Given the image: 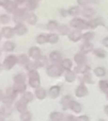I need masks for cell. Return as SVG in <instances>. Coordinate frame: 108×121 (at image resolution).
Here are the masks:
<instances>
[{"label": "cell", "mask_w": 108, "mask_h": 121, "mask_svg": "<svg viewBox=\"0 0 108 121\" xmlns=\"http://www.w3.org/2000/svg\"><path fill=\"white\" fill-rule=\"evenodd\" d=\"M26 14V9H24V8L16 9L14 13V15H13V21L16 23H17V24H21V22L25 19Z\"/></svg>", "instance_id": "277c9868"}, {"label": "cell", "mask_w": 108, "mask_h": 121, "mask_svg": "<svg viewBox=\"0 0 108 121\" xmlns=\"http://www.w3.org/2000/svg\"><path fill=\"white\" fill-rule=\"evenodd\" d=\"M26 2H27V0H15V3L16 4H22V3H26Z\"/></svg>", "instance_id": "9f6ffc18"}, {"label": "cell", "mask_w": 108, "mask_h": 121, "mask_svg": "<svg viewBox=\"0 0 108 121\" xmlns=\"http://www.w3.org/2000/svg\"><path fill=\"white\" fill-rule=\"evenodd\" d=\"M81 13H82L83 16L85 17H92L95 15L96 11L93 8H84Z\"/></svg>", "instance_id": "9a60e30c"}, {"label": "cell", "mask_w": 108, "mask_h": 121, "mask_svg": "<svg viewBox=\"0 0 108 121\" xmlns=\"http://www.w3.org/2000/svg\"><path fill=\"white\" fill-rule=\"evenodd\" d=\"M59 40V37L57 34L55 33H52L49 35H47V41L49 42L51 44H56L57 43Z\"/></svg>", "instance_id": "7402d4cb"}, {"label": "cell", "mask_w": 108, "mask_h": 121, "mask_svg": "<svg viewBox=\"0 0 108 121\" xmlns=\"http://www.w3.org/2000/svg\"><path fill=\"white\" fill-rule=\"evenodd\" d=\"M29 54L31 58L35 59V60L38 59L39 57H41L42 54H41V50H40L39 48L36 46H34V47H31L30 49H29Z\"/></svg>", "instance_id": "ba28073f"}, {"label": "cell", "mask_w": 108, "mask_h": 121, "mask_svg": "<svg viewBox=\"0 0 108 121\" xmlns=\"http://www.w3.org/2000/svg\"><path fill=\"white\" fill-rule=\"evenodd\" d=\"M0 22H1L2 23H3V24L8 23L10 22L9 16H8V15H6V14H3V15H2V16H0Z\"/></svg>", "instance_id": "f6af8a7d"}, {"label": "cell", "mask_w": 108, "mask_h": 121, "mask_svg": "<svg viewBox=\"0 0 108 121\" xmlns=\"http://www.w3.org/2000/svg\"><path fill=\"white\" fill-rule=\"evenodd\" d=\"M22 98L25 99L27 102H29V101H31V100H33L34 96H33V94H32L31 92H30V91H27V92H26L24 94V96H23Z\"/></svg>", "instance_id": "ee69618b"}, {"label": "cell", "mask_w": 108, "mask_h": 121, "mask_svg": "<svg viewBox=\"0 0 108 121\" xmlns=\"http://www.w3.org/2000/svg\"><path fill=\"white\" fill-rule=\"evenodd\" d=\"M93 54H95L97 57L100 58V59H104L107 55V53H106L105 50L102 49H96L93 50Z\"/></svg>", "instance_id": "836d02e7"}, {"label": "cell", "mask_w": 108, "mask_h": 121, "mask_svg": "<svg viewBox=\"0 0 108 121\" xmlns=\"http://www.w3.org/2000/svg\"><path fill=\"white\" fill-rule=\"evenodd\" d=\"M2 35L5 37V38H12L14 35V30L12 27L9 26H5L2 29Z\"/></svg>", "instance_id": "4fadbf2b"}, {"label": "cell", "mask_w": 108, "mask_h": 121, "mask_svg": "<svg viewBox=\"0 0 108 121\" xmlns=\"http://www.w3.org/2000/svg\"><path fill=\"white\" fill-rule=\"evenodd\" d=\"M90 70V68L88 67L85 64H79L76 68L75 69V71L79 73H86Z\"/></svg>", "instance_id": "d6986e66"}, {"label": "cell", "mask_w": 108, "mask_h": 121, "mask_svg": "<svg viewBox=\"0 0 108 121\" xmlns=\"http://www.w3.org/2000/svg\"><path fill=\"white\" fill-rule=\"evenodd\" d=\"M99 86H100V88L103 91H108V82L105 81V80L100 81V82H99Z\"/></svg>", "instance_id": "b9f144b4"}, {"label": "cell", "mask_w": 108, "mask_h": 121, "mask_svg": "<svg viewBox=\"0 0 108 121\" xmlns=\"http://www.w3.org/2000/svg\"><path fill=\"white\" fill-rule=\"evenodd\" d=\"M107 98H108V93H107Z\"/></svg>", "instance_id": "03108f58"}, {"label": "cell", "mask_w": 108, "mask_h": 121, "mask_svg": "<svg viewBox=\"0 0 108 121\" xmlns=\"http://www.w3.org/2000/svg\"><path fill=\"white\" fill-rule=\"evenodd\" d=\"M70 108L74 112H75V113H80L81 110H82V106H81L80 104L78 103V102L74 101V100H72V101L70 102Z\"/></svg>", "instance_id": "e0dca14e"}, {"label": "cell", "mask_w": 108, "mask_h": 121, "mask_svg": "<svg viewBox=\"0 0 108 121\" xmlns=\"http://www.w3.org/2000/svg\"><path fill=\"white\" fill-rule=\"evenodd\" d=\"M59 25L56 21H49L47 24V28L49 30H55L58 28Z\"/></svg>", "instance_id": "74e56055"}, {"label": "cell", "mask_w": 108, "mask_h": 121, "mask_svg": "<svg viewBox=\"0 0 108 121\" xmlns=\"http://www.w3.org/2000/svg\"><path fill=\"white\" fill-rule=\"evenodd\" d=\"M72 101V98L71 96H66L65 97H63L62 100V104L64 107V110H66L67 108L70 107V102Z\"/></svg>", "instance_id": "484cf974"}, {"label": "cell", "mask_w": 108, "mask_h": 121, "mask_svg": "<svg viewBox=\"0 0 108 121\" xmlns=\"http://www.w3.org/2000/svg\"><path fill=\"white\" fill-rule=\"evenodd\" d=\"M6 10L10 13H15L16 9H17V5L15 2L13 1H9V3H8L6 7H5Z\"/></svg>", "instance_id": "ac0fdd59"}, {"label": "cell", "mask_w": 108, "mask_h": 121, "mask_svg": "<svg viewBox=\"0 0 108 121\" xmlns=\"http://www.w3.org/2000/svg\"><path fill=\"white\" fill-rule=\"evenodd\" d=\"M0 121H5L4 120V118H3V116L1 115V114H0Z\"/></svg>", "instance_id": "680465c9"}, {"label": "cell", "mask_w": 108, "mask_h": 121, "mask_svg": "<svg viewBox=\"0 0 108 121\" xmlns=\"http://www.w3.org/2000/svg\"><path fill=\"white\" fill-rule=\"evenodd\" d=\"M13 100H14L13 98H12V97L7 96L3 97V100H3V101L4 102V104H6V105H10L13 102Z\"/></svg>", "instance_id": "7dc6e473"}, {"label": "cell", "mask_w": 108, "mask_h": 121, "mask_svg": "<svg viewBox=\"0 0 108 121\" xmlns=\"http://www.w3.org/2000/svg\"><path fill=\"white\" fill-rule=\"evenodd\" d=\"M89 24V27L92 29H95L97 28L99 26H105V22H104L103 18L101 17H97L96 18H93V19L90 20V21L88 22Z\"/></svg>", "instance_id": "8992f818"}, {"label": "cell", "mask_w": 108, "mask_h": 121, "mask_svg": "<svg viewBox=\"0 0 108 121\" xmlns=\"http://www.w3.org/2000/svg\"><path fill=\"white\" fill-rule=\"evenodd\" d=\"M29 84L34 88H38L40 86L39 75L37 71L34 70L30 72L29 74Z\"/></svg>", "instance_id": "6da1fadb"}, {"label": "cell", "mask_w": 108, "mask_h": 121, "mask_svg": "<svg viewBox=\"0 0 108 121\" xmlns=\"http://www.w3.org/2000/svg\"><path fill=\"white\" fill-rule=\"evenodd\" d=\"M26 106H27V101L23 98H21V100L16 104V110L21 114L26 112Z\"/></svg>", "instance_id": "9c48e42d"}, {"label": "cell", "mask_w": 108, "mask_h": 121, "mask_svg": "<svg viewBox=\"0 0 108 121\" xmlns=\"http://www.w3.org/2000/svg\"><path fill=\"white\" fill-rule=\"evenodd\" d=\"M52 121H53V120H52Z\"/></svg>", "instance_id": "003e7915"}, {"label": "cell", "mask_w": 108, "mask_h": 121, "mask_svg": "<svg viewBox=\"0 0 108 121\" xmlns=\"http://www.w3.org/2000/svg\"><path fill=\"white\" fill-rule=\"evenodd\" d=\"M29 62L28 56L26 54H21L19 57L17 58V63L20 64H23V65H26Z\"/></svg>", "instance_id": "d6a6232c"}, {"label": "cell", "mask_w": 108, "mask_h": 121, "mask_svg": "<svg viewBox=\"0 0 108 121\" xmlns=\"http://www.w3.org/2000/svg\"><path fill=\"white\" fill-rule=\"evenodd\" d=\"M38 6V2L32 1V0H27L26 3V9L28 11H33Z\"/></svg>", "instance_id": "4316f807"}, {"label": "cell", "mask_w": 108, "mask_h": 121, "mask_svg": "<svg viewBox=\"0 0 108 121\" xmlns=\"http://www.w3.org/2000/svg\"><path fill=\"white\" fill-rule=\"evenodd\" d=\"M35 64H36L37 68L43 67V66L47 64V59L45 56H41V57H39L38 59H36V61H35Z\"/></svg>", "instance_id": "4dcf8cb0"}, {"label": "cell", "mask_w": 108, "mask_h": 121, "mask_svg": "<svg viewBox=\"0 0 108 121\" xmlns=\"http://www.w3.org/2000/svg\"><path fill=\"white\" fill-rule=\"evenodd\" d=\"M2 70H3V65H2V64H0V72H1Z\"/></svg>", "instance_id": "6125c7cd"}, {"label": "cell", "mask_w": 108, "mask_h": 121, "mask_svg": "<svg viewBox=\"0 0 108 121\" xmlns=\"http://www.w3.org/2000/svg\"><path fill=\"white\" fill-rule=\"evenodd\" d=\"M80 7L78 6H74L71 7L69 10H67V13L68 14H70V16H73V17H76L78 16L79 14L80 13Z\"/></svg>", "instance_id": "44dd1931"}, {"label": "cell", "mask_w": 108, "mask_h": 121, "mask_svg": "<svg viewBox=\"0 0 108 121\" xmlns=\"http://www.w3.org/2000/svg\"><path fill=\"white\" fill-rule=\"evenodd\" d=\"M69 40H71L73 42H78L79 40H80L82 39V34L78 30H74L69 33L68 35Z\"/></svg>", "instance_id": "30bf717a"}, {"label": "cell", "mask_w": 108, "mask_h": 121, "mask_svg": "<svg viewBox=\"0 0 108 121\" xmlns=\"http://www.w3.org/2000/svg\"><path fill=\"white\" fill-rule=\"evenodd\" d=\"M88 73H89V72H88ZM84 73V81H85L86 82L92 83L93 82H92V78H91L90 74H89V73Z\"/></svg>", "instance_id": "681fc988"}, {"label": "cell", "mask_w": 108, "mask_h": 121, "mask_svg": "<svg viewBox=\"0 0 108 121\" xmlns=\"http://www.w3.org/2000/svg\"><path fill=\"white\" fill-rule=\"evenodd\" d=\"M0 54H1V49H0Z\"/></svg>", "instance_id": "e7e4bbea"}, {"label": "cell", "mask_w": 108, "mask_h": 121, "mask_svg": "<svg viewBox=\"0 0 108 121\" xmlns=\"http://www.w3.org/2000/svg\"><path fill=\"white\" fill-rule=\"evenodd\" d=\"M61 14H62L63 17H66V16H67V14H68V13H67L66 10L62 9V10H61Z\"/></svg>", "instance_id": "11a10c76"}, {"label": "cell", "mask_w": 108, "mask_h": 121, "mask_svg": "<svg viewBox=\"0 0 108 121\" xmlns=\"http://www.w3.org/2000/svg\"><path fill=\"white\" fill-rule=\"evenodd\" d=\"M60 87L58 86H53L49 90V96L52 98H57L60 93Z\"/></svg>", "instance_id": "2e32d148"}, {"label": "cell", "mask_w": 108, "mask_h": 121, "mask_svg": "<svg viewBox=\"0 0 108 121\" xmlns=\"http://www.w3.org/2000/svg\"><path fill=\"white\" fill-rule=\"evenodd\" d=\"M88 89L87 87L85 86V85L84 83L80 84V86H78V88L76 89V91H75V94L78 97H83V96H85L86 95L88 94Z\"/></svg>", "instance_id": "8fae6325"}, {"label": "cell", "mask_w": 108, "mask_h": 121, "mask_svg": "<svg viewBox=\"0 0 108 121\" xmlns=\"http://www.w3.org/2000/svg\"><path fill=\"white\" fill-rule=\"evenodd\" d=\"M50 57V59H51L53 62H59V61L61 60V59H62V56H61L60 53H58L57 51H53V52H52L51 54H50L49 55Z\"/></svg>", "instance_id": "83f0119b"}, {"label": "cell", "mask_w": 108, "mask_h": 121, "mask_svg": "<svg viewBox=\"0 0 108 121\" xmlns=\"http://www.w3.org/2000/svg\"><path fill=\"white\" fill-rule=\"evenodd\" d=\"M65 78H66V82H72L75 81V73L72 72V71L68 70L66 72V73Z\"/></svg>", "instance_id": "1f68e13d"}, {"label": "cell", "mask_w": 108, "mask_h": 121, "mask_svg": "<svg viewBox=\"0 0 108 121\" xmlns=\"http://www.w3.org/2000/svg\"><path fill=\"white\" fill-rule=\"evenodd\" d=\"M16 92H23L26 91V86L25 83H15L14 87H12Z\"/></svg>", "instance_id": "cb8c5ba5"}, {"label": "cell", "mask_w": 108, "mask_h": 121, "mask_svg": "<svg viewBox=\"0 0 108 121\" xmlns=\"http://www.w3.org/2000/svg\"><path fill=\"white\" fill-rule=\"evenodd\" d=\"M70 24L72 27H74L75 29H78V30H86V29L89 28V24H88L87 22L78 17L73 18L70 21Z\"/></svg>", "instance_id": "7a4b0ae2"}, {"label": "cell", "mask_w": 108, "mask_h": 121, "mask_svg": "<svg viewBox=\"0 0 108 121\" xmlns=\"http://www.w3.org/2000/svg\"><path fill=\"white\" fill-rule=\"evenodd\" d=\"M105 112H106V114H107V115H108V105H107V106H106V108H105Z\"/></svg>", "instance_id": "91938a15"}, {"label": "cell", "mask_w": 108, "mask_h": 121, "mask_svg": "<svg viewBox=\"0 0 108 121\" xmlns=\"http://www.w3.org/2000/svg\"><path fill=\"white\" fill-rule=\"evenodd\" d=\"M17 63V57L15 55H9L6 57L3 61V66L6 69H11L16 65Z\"/></svg>", "instance_id": "5b68a950"}, {"label": "cell", "mask_w": 108, "mask_h": 121, "mask_svg": "<svg viewBox=\"0 0 108 121\" xmlns=\"http://www.w3.org/2000/svg\"><path fill=\"white\" fill-rule=\"evenodd\" d=\"M50 118L53 121H62L63 120V115L60 112H53L50 115Z\"/></svg>", "instance_id": "f1b7e54d"}, {"label": "cell", "mask_w": 108, "mask_h": 121, "mask_svg": "<svg viewBox=\"0 0 108 121\" xmlns=\"http://www.w3.org/2000/svg\"><path fill=\"white\" fill-rule=\"evenodd\" d=\"M77 3L80 6H86L87 4L90 3V0H77Z\"/></svg>", "instance_id": "c3c4849f"}, {"label": "cell", "mask_w": 108, "mask_h": 121, "mask_svg": "<svg viewBox=\"0 0 108 121\" xmlns=\"http://www.w3.org/2000/svg\"><path fill=\"white\" fill-rule=\"evenodd\" d=\"M35 95H36V97L39 100H43L46 97V91L42 87H38L35 91Z\"/></svg>", "instance_id": "603a6c76"}, {"label": "cell", "mask_w": 108, "mask_h": 121, "mask_svg": "<svg viewBox=\"0 0 108 121\" xmlns=\"http://www.w3.org/2000/svg\"><path fill=\"white\" fill-rule=\"evenodd\" d=\"M3 50L7 51V52H11V51L14 50L15 49V45L11 41L5 42L4 45H3Z\"/></svg>", "instance_id": "f546056e"}, {"label": "cell", "mask_w": 108, "mask_h": 121, "mask_svg": "<svg viewBox=\"0 0 108 121\" xmlns=\"http://www.w3.org/2000/svg\"><path fill=\"white\" fill-rule=\"evenodd\" d=\"M25 19L30 25H35L37 22V16L33 13H26Z\"/></svg>", "instance_id": "7c38bea8"}, {"label": "cell", "mask_w": 108, "mask_h": 121, "mask_svg": "<svg viewBox=\"0 0 108 121\" xmlns=\"http://www.w3.org/2000/svg\"><path fill=\"white\" fill-rule=\"evenodd\" d=\"M3 91H1V90H0V100H3Z\"/></svg>", "instance_id": "6f0895ef"}, {"label": "cell", "mask_w": 108, "mask_h": 121, "mask_svg": "<svg viewBox=\"0 0 108 121\" xmlns=\"http://www.w3.org/2000/svg\"><path fill=\"white\" fill-rule=\"evenodd\" d=\"M94 73L97 75V77H103L106 74V71L102 67H97L94 69Z\"/></svg>", "instance_id": "ab89813d"}, {"label": "cell", "mask_w": 108, "mask_h": 121, "mask_svg": "<svg viewBox=\"0 0 108 121\" xmlns=\"http://www.w3.org/2000/svg\"><path fill=\"white\" fill-rule=\"evenodd\" d=\"M97 1H98V0H90L91 3H97Z\"/></svg>", "instance_id": "94428289"}, {"label": "cell", "mask_w": 108, "mask_h": 121, "mask_svg": "<svg viewBox=\"0 0 108 121\" xmlns=\"http://www.w3.org/2000/svg\"><path fill=\"white\" fill-rule=\"evenodd\" d=\"M93 49V45L90 42H84L80 47V50L83 54H87Z\"/></svg>", "instance_id": "5bb4252c"}, {"label": "cell", "mask_w": 108, "mask_h": 121, "mask_svg": "<svg viewBox=\"0 0 108 121\" xmlns=\"http://www.w3.org/2000/svg\"><path fill=\"white\" fill-rule=\"evenodd\" d=\"M36 40L38 42V44H40V45H43V44H45L47 41V35H44V34H41V35H38L36 38Z\"/></svg>", "instance_id": "f35d334b"}, {"label": "cell", "mask_w": 108, "mask_h": 121, "mask_svg": "<svg viewBox=\"0 0 108 121\" xmlns=\"http://www.w3.org/2000/svg\"><path fill=\"white\" fill-rule=\"evenodd\" d=\"M26 69H28L30 72H31V71L35 70V69L37 68V66H36V64H35V63L30 62V61H29L28 64L26 65Z\"/></svg>", "instance_id": "7bdbcfd3"}, {"label": "cell", "mask_w": 108, "mask_h": 121, "mask_svg": "<svg viewBox=\"0 0 108 121\" xmlns=\"http://www.w3.org/2000/svg\"><path fill=\"white\" fill-rule=\"evenodd\" d=\"M74 59H75V62L79 64H84L86 62V57L84 55H83V54H77L75 55V57H74Z\"/></svg>", "instance_id": "d4e9b609"}, {"label": "cell", "mask_w": 108, "mask_h": 121, "mask_svg": "<svg viewBox=\"0 0 108 121\" xmlns=\"http://www.w3.org/2000/svg\"><path fill=\"white\" fill-rule=\"evenodd\" d=\"M25 81H26V76L23 73H19L14 78L15 83H25Z\"/></svg>", "instance_id": "e575fe53"}, {"label": "cell", "mask_w": 108, "mask_h": 121, "mask_svg": "<svg viewBox=\"0 0 108 121\" xmlns=\"http://www.w3.org/2000/svg\"><path fill=\"white\" fill-rule=\"evenodd\" d=\"M77 121H89V118L86 115H82L77 119Z\"/></svg>", "instance_id": "f907efd6"}, {"label": "cell", "mask_w": 108, "mask_h": 121, "mask_svg": "<svg viewBox=\"0 0 108 121\" xmlns=\"http://www.w3.org/2000/svg\"><path fill=\"white\" fill-rule=\"evenodd\" d=\"M57 29H58V31L60 32V34L62 35H69V33H70V31L68 26H66L65 24H62V25L59 26Z\"/></svg>", "instance_id": "ffe728a7"}, {"label": "cell", "mask_w": 108, "mask_h": 121, "mask_svg": "<svg viewBox=\"0 0 108 121\" xmlns=\"http://www.w3.org/2000/svg\"><path fill=\"white\" fill-rule=\"evenodd\" d=\"M62 73H63L62 67L57 65V64H52V65L48 66V69H47V73L50 77H53V78L61 76Z\"/></svg>", "instance_id": "3957f363"}, {"label": "cell", "mask_w": 108, "mask_h": 121, "mask_svg": "<svg viewBox=\"0 0 108 121\" xmlns=\"http://www.w3.org/2000/svg\"><path fill=\"white\" fill-rule=\"evenodd\" d=\"M14 30V33H16L18 35H24L25 34L27 33L28 31V29L25 25H23L22 23L21 24H17L15 26V28L13 29Z\"/></svg>", "instance_id": "52a82bcc"}, {"label": "cell", "mask_w": 108, "mask_h": 121, "mask_svg": "<svg viewBox=\"0 0 108 121\" xmlns=\"http://www.w3.org/2000/svg\"><path fill=\"white\" fill-rule=\"evenodd\" d=\"M66 121H77V119L75 117H74L73 115H69L66 118Z\"/></svg>", "instance_id": "db71d44e"}, {"label": "cell", "mask_w": 108, "mask_h": 121, "mask_svg": "<svg viewBox=\"0 0 108 121\" xmlns=\"http://www.w3.org/2000/svg\"><path fill=\"white\" fill-rule=\"evenodd\" d=\"M16 93H17V92H16V91L13 90V88H9L8 90H7V94H8L7 96L12 97V98H13V99L16 98Z\"/></svg>", "instance_id": "bcb514c9"}, {"label": "cell", "mask_w": 108, "mask_h": 121, "mask_svg": "<svg viewBox=\"0 0 108 121\" xmlns=\"http://www.w3.org/2000/svg\"><path fill=\"white\" fill-rule=\"evenodd\" d=\"M62 67L63 68V69H66V70H70V68L72 67L71 60H70V59H64V60L62 62Z\"/></svg>", "instance_id": "8d00e7d4"}, {"label": "cell", "mask_w": 108, "mask_h": 121, "mask_svg": "<svg viewBox=\"0 0 108 121\" xmlns=\"http://www.w3.org/2000/svg\"><path fill=\"white\" fill-rule=\"evenodd\" d=\"M8 3H9V0H0V6L5 8L8 5Z\"/></svg>", "instance_id": "816d5d0a"}, {"label": "cell", "mask_w": 108, "mask_h": 121, "mask_svg": "<svg viewBox=\"0 0 108 121\" xmlns=\"http://www.w3.org/2000/svg\"><path fill=\"white\" fill-rule=\"evenodd\" d=\"M98 121H105V120H99Z\"/></svg>", "instance_id": "be15d7a7"}, {"label": "cell", "mask_w": 108, "mask_h": 121, "mask_svg": "<svg viewBox=\"0 0 108 121\" xmlns=\"http://www.w3.org/2000/svg\"><path fill=\"white\" fill-rule=\"evenodd\" d=\"M102 45H103L104 46H106V47H107V48H108V36L105 37V38L102 40Z\"/></svg>", "instance_id": "f5cc1de1"}, {"label": "cell", "mask_w": 108, "mask_h": 121, "mask_svg": "<svg viewBox=\"0 0 108 121\" xmlns=\"http://www.w3.org/2000/svg\"><path fill=\"white\" fill-rule=\"evenodd\" d=\"M21 120L22 121H30L31 120V114L28 111L22 113L21 115Z\"/></svg>", "instance_id": "60d3db41"}, {"label": "cell", "mask_w": 108, "mask_h": 121, "mask_svg": "<svg viewBox=\"0 0 108 121\" xmlns=\"http://www.w3.org/2000/svg\"><path fill=\"white\" fill-rule=\"evenodd\" d=\"M93 37H94V33L92 31L85 32V33L82 35V39L85 40L86 42H89Z\"/></svg>", "instance_id": "d590c367"}]
</instances>
